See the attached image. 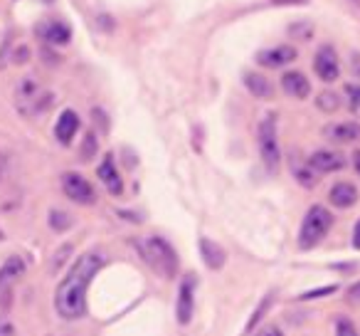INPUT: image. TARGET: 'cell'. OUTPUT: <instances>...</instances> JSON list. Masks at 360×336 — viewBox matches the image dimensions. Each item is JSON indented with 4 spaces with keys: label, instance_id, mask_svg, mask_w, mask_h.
<instances>
[{
    "label": "cell",
    "instance_id": "1",
    "mask_svg": "<svg viewBox=\"0 0 360 336\" xmlns=\"http://www.w3.org/2000/svg\"><path fill=\"white\" fill-rule=\"evenodd\" d=\"M106 257L99 250H86L75 260L65 280L57 285L55 292V309L62 319L77 321L86 314V290L89 282L96 277V272L104 267Z\"/></svg>",
    "mask_w": 360,
    "mask_h": 336
},
{
    "label": "cell",
    "instance_id": "2",
    "mask_svg": "<svg viewBox=\"0 0 360 336\" xmlns=\"http://www.w3.org/2000/svg\"><path fill=\"white\" fill-rule=\"evenodd\" d=\"M136 247H139L143 262L155 275H160L163 280H173L175 272H178V255H175L173 245H170L168 240L155 237V235L143 237V240L136 242Z\"/></svg>",
    "mask_w": 360,
    "mask_h": 336
},
{
    "label": "cell",
    "instance_id": "3",
    "mask_svg": "<svg viewBox=\"0 0 360 336\" xmlns=\"http://www.w3.org/2000/svg\"><path fill=\"white\" fill-rule=\"evenodd\" d=\"M330 225H333V216H330V211H326L323 206L309 208L304 223H301V232H299L301 250H311V247L319 245V242L328 235Z\"/></svg>",
    "mask_w": 360,
    "mask_h": 336
},
{
    "label": "cell",
    "instance_id": "4",
    "mask_svg": "<svg viewBox=\"0 0 360 336\" xmlns=\"http://www.w3.org/2000/svg\"><path fill=\"white\" fill-rule=\"evenodd\" d=\"M50 101H52V94L40 85V82L32 80V77H27V80H22L20 85H18L15 104L22 114H27V116L42 114V111L50 106Z\"/></svg>",
    "mask_w": 360,
    "mask_h": 336
},
{
    "label": "cell",
    "instance_id": "5",
    "mask_svg": "<svg viewBox=\"0 0 360 336\" xmlns=\"http://www.w3.org/2000/svg\"><path fill=\"white\" fill-rule=\"evenodd\" d=\"M257 141H259V154L262 161L269 171H276L281 163V151H279V136H276V116L269 114L259 121L257 129Z\"/></svg>",
    "mask_w": 360,
    "mask_h": 336
},
{
    "label": "cell",
    "instance_id": "6",
    "mask_svg": "<svg viewBox=\"0 0 360 336\" xmlns=\"http://www.w3.org/2000/svg\"><path fill=\"white\" fill-rule=\"evenodd\" d=\"M25 275V262L20 260L18 255L8 257L0 267V306L8 309L11 306V299H13V287L20 277Z\"/></svg>",
    "mask_w": 360,
    "mask_h": 336
},
{
    "label": "cell",
    "instance_id": "7",
    "mask_svg": "<svg viewBox=\"0 0 360 336\" xmlns=\"http://www.w3.org/2000/svg\"><path fill=\"white\" fill-rule=\"evenodd\" d=\"M62 191H65V196L70 198V201L79 203V206H91V203H96L94 186H91L84 176H79V173H65V176H62Z\"/></svg>",
    "mask_w": 360,
    "mask_h": 336
},
{
    "label": "cell",
    "instance_id": "8",
    "mask_svg": "<svg viewBox=\"0 0 360 336\" xmlns=\"http://www.w3.org/2000/svg\"><path fill=\"white\" fill-rule=\"evenodd\" d=\"M195 277L188 275L186 280L180 282L178 290V304H175V314H178V321L183 326L191 324L193 311H195Z\"/></svg>",
    "mask_w": 360,
    "mask_h": 336
},
{
    "label": "cell",
    "instance_id": "9",
    "mask_svg": "<svg viewBox=\"0 0 360 336\" xmlns=\"http://www.w3.org/2000/svg\"><path fill=\"white\" fill-rule=\"evenodd\" d=\"M314 70L316 75L321 77L323 82H335L340 77V62H338V55L330 45H323L314 57Z\"/></svg>",
    "mask_w": 360,
    "mask_h": 336
},
{
    "label": "cell",
    "instance_id": "10",
    "mask_svg": "<svg viewBox=\"0 0 360 336\" xmlns=\"http://www.w3.org/2000/svg\"><path fill=\"white\" fill-rule=\"evenodd\" d=\"M35 32L45 42H50V45H67V42H70V37H72L70 25H67V23H62V20H55V18L40 20L35 25Z\"/></svg>",
    "mask_w": 360,
    "mask_h": 336
},
{
    "label": "cell",
    "instance_id": "11",
    "mask_svg": "<svg viewBox=\"0 0 360 336\" xmlns=\"http://www.w3.org/2000/svg\"><path fill=\"white\" fill-rule=\"evenodd\" d=\"M309 166H311V171H316V173H335L345 166V158H343V154H338V151L321 149V151H314V154H311Z\"/></svg>",
    "mask_w": 360,
    "mask_h": 336
},
{
    "label": "cell",
    "instance_id": "12",
    "mask_svg": "<svg viewBox=\"0 0 360 336\" xmlns=\"http://www.w3.org/2000/svg\"><path fill=\"white\" fill-rule=\"evenodd\" d=\"M323 136L333 144H358L360 141V124L355 121H338V124H328L323 129Z\"/></svg>",
    "mask_w": 360,
    "mask_h": 336
},
{
    "label": "cell",
    "instance_id": "13",
    "mask_svg": "<svg viewBox=\"0 0 360 336\" xmlns=\"http://www.w3.org/2000/svg\"><path fill=\"white\" fill-rule=\"evenodd\" d=\"M77 131H79V116H77V111L65 109L60 114V119H57V124H55L57 141H60L62 146H70L72 139L77 136Z\"/></svg>",
    "mask_w": 360,
    "mask_h": 336
},
{
    "label": "cell",
    "instance_id": "14",
    "mask_svg": "<svg viewBox=\"0 0 360 336\" xmlns=\"http://www.w3.org/2000/svg\"><path fill=\"white\" fill-rule=\"evenodd\" d=\"M294 60H296V50L289 45L262 50L259 55H257V62H259L262 67H284V65H291Z\"/></svg>",
    "mask_w": 360,
    "mask_h": 336
},
{
    "label": "cell",
    "instance_id": "15",
    "mask_svg": "<svg viewBox=\"0 0 360 336\" xmlns=\"http://www.w3.org/2000/svg\"><path fill=\"white\" fill-rule=\"evenodd\" d=\"M99 178L101 183H104L106 188H109V193H114V196H121V191H124V183H121V176L119 171H116V163H114V156H104V161H101L99 166Z\"/></svg>",
    "mask_w": 360,
    "mask_h": 336
},
{
    "label": "cell",
    "instance_id": "16",
    "mask_svg": "<svg viewBox=\"0 0 360 336\" xmlns=\"http://www.w3.org/2000/svg\"><path fill=\"white\" fill-rule=\"evenodd\" d=\"M281 87H284V92L289 97H296V99H306V97L311 94V85L309 80H306L301 72L291 70V72H284V77H281Z\"/></svg>",
    "mask_w": 360,
    "mask_h": 336
},
{
    "label": "cell",
    "instance_id": "17",
    "mask_svg": "<svg viewBox=\"0 0 360 336\" xmlns=\"http://www.w3.org/2000/svg\"><path fill=\"white\" fill-rule=\"evenodd\" d=\"M328 198H330V203H333L335 208H350V206H355V203H358V188H355L353 183H348V181H340V183H335V186L330 188Z\"/></svg>",
    "mask_w": 360,
    "mask_h": 336
},
{
    "label": "cell",
    "instance_id": "18",
    "mask_svg": "<svg viewBox=\"0 0 360 336\" xmlns=\"http://www.w3.org/2000/svg\"><path fill=\"white\" fill-rule=\"evenodd\" d=\"M200 255H202V262H205L210 270H222L227 260V252L222 250L217 242H212L210 237H200Z\"/></svg>",
    "mask_w": 360,
    "mask_h": 336
},
{
    "label": "cell",
    "instance_id": "19",
    "mask_svg": "<svg viewBox=\"0 0 360 336\" xmlns=\"http://www.w3.org/2000/svg\"><path fill=\"white\" fill-rule=\"evenodd\" d=\"M245 85H247V89H250L255 97H259V99H269V97L274 94V87H271V82L266 80L264 75H259V72H247Z\"/></svg>",
    "mask_w": 360,
    "mask_h": 336
},
{
    "label": "cell",
    "instance_id": "20",
    "mask_svg": "<svg viewBox=\"0 0 360 336\" xmlns=\"http://www.w3.org/2000/svg\"><path fill=\"white\" fill-rule=\"evenodd\" d=\"M50 228L57 232H65L72 228V216H67L65 211H52L50 213Z\"/></svg>",
    "mask_w": 360,
    "mask_h": 336
},
{
    "label": "cell",
    "instance_id": "21",
    "mask_svg": "<svg viewBox=\"0 0 360 336\" xmlns=\"http://www.w3.org/2000/svg\"><path fill=\"white\" fill-rule=\"evenodd\" d=\"M316 104H319L321 111H335L340 104V99H338V94H333V92H323V94H319Z\"/></svg>",
    "mask_w": 360,
    "mask_h": 336
},
{
    "label": "cell",
    "instance_id": "22",
    "mask_svg": "<svg viewBox=\"0 0 360 336\" xmlns=\"http://www.w3.org/2000/svg\"><path fill=\"white\" fill-rule=\"evenodd\" d=\"M335 336H360V334H358V329L353 326V321L343 316V319L335 321Z\"/></svg>",
    "mask_w": 360,
    "mask_h": 336
},
{
    "label": "cell",
    "instance_id": "23",
    "mask_svg": "<svg viewBox=\"0 0 360 336\" xmlns=\"http://www.w3.org/2000/svg\"><path fill=\"white\" fill-rule=\"evenodd\" d=\"M345 94H348V104L355 114H360V87L358 85H348L345 87Z\"/></svg>",
    "mask_w": 360,
    "mask_h": 336
},
{
    "label": "cell",
    "instance_id": "24",
    "mask_svg": "<svg viewBox=\"0 0 360 336\" xmlns=\"http://www.w3.org/2000/svg\"><path fill=\"white\" fill-rule=\"evenodd\" d=\"M269 301H271V297H266V299H262V304H259V309L252 314V319H250V324H247V331H252L257 324H259V319L264 316V311L269 309Z\"/></svg>",
    "mask_w": 360,
    "mask_h": 336
},
{
    "label": "cell",
    "instance_id": "25",
    "mask_svg": "<svg viewBox=\"0 0 360 336\" xmlns=\"http://www.w3.org/2000/svg\"><path fill=\"white\" fill-rule=\"evenodd\" d=\"M94 151H96V136L89 131V134L84 136V149H82V158L89 161L91 156H94Z\"/></svg>",
    "mask_w": 360,
    "mask_h": 336
},
{
    "label": "cell",
    "instance_id": "26",
    "mask_svg": "<svg viewBox=\"0 0 360 336\" xmlns=\"http://www.w3.org/2000/svg\"><path fill=\"white\" fill-rule=\"evenodd\" d=\"M0 336H15V326L8 319H0Z\"/></svg>",
    "mask_w": 360,
    "mask_h": 336
},
{
    "label": "cell",
    "instance_id": "27",
    "mask_svg": "<svg viewBox=\"0 0 360 336\" xmlns=\"http://www.w3.org/2000/svg\"><path fill=\"white\" fill-rule=\"evenodd\" d=\"M257 336H284V334H281L279 326H266V329H262Z\"/></svg>",
    "mask_w": 360,
    "mask_h": 336
},
{
    "label": "cell",
    "instance_id": "28",
    "mask_svg": "<svg viewBox=\"0 0 360 336\" xmlns=\"http://www.w3.org/2000/svg\"><path fill=\"white\" fill-rule=\"evenodd\" d=\"M348 299L360 301V282H358V285H353V287L348 290Z\"/></svg>",
    "mask_w": 360,
    "mask_h": 336
},
{
    "label": "cell",
    "instance_id": "29",
    "mask_svg": "<svg viewBox=\"0 0 360 336\" xmlns=\"http://www.w3.org/2000/svg\"><path fill=\"white\" fill-rule=\"evenodd\" d=\"M6 171H8V156L0 151V181H3V176H6Z\"/></svg>",
    "mask_w": 360,
    "mask_h": 336
},
{
    "label": "cell",
    "instance_id": "30",
    "mask_svg": "<svg viewBox=\"0 0 360 336\" xmlns=\"http://www.w3.org/2000/svg\"><path fill=\"white\" fill-rule=\"evenodd\" d=\"M353 245L360 250V220L355 223V230H353Z\"/></svg>",
    "mask_w": 360,
    "mask_h": 336
},
{
    "label": "cell",
    "instance_id": "31",
    "mask_svg": "<svg viewBox=\"0 0 360 336\" xmlns=\"http://www.w3.org/2000/svg\"><path fill=\"white\" fill-rule=\"evenodd\" d=\"M353 168H355V173L360 176V151H355V154H353Z\"/></svg>",
    "mask_w": 360,
    "mask_h": 336
}]
</instances>
